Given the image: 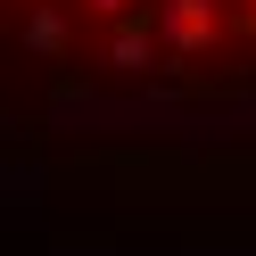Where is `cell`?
Listing matches in <instances>:
<instances>
[{"instance_id": "cell-1", "label": "cell", "mask_w": 256, "mask_h": 256, "mask_svg": "<svg viewBox=\"0 0 256 256\" xmlns=\"http://www.w3.org/2000/svg\"><path fill=\"white\" fill-rule=\"evenodd\" d=\"M149 25H157V50H166L174 66H190V58H206L223 42V17L206 8V0H157Z\"/></svg>"}, {"instance_id": "cell-2", "label": "cell", "mask_w": 256, "mask_h": 256, "mask_svg": "<svg viewBox=\"0 0 256 256\" xmlns=\"http://www.w3.org/2000/svg\"><path fill=\"white\" fill-rule=\"evenodd\" d=\"M100 58L108 66L124 74V83H149L157 74V25H149V0H140V8H124V17H108V42H100Z\"/></svg>"}, {"instance_id": "cell-3", "label": "cell", "mask_w": 256, "mask_h": 256, "mask_svg": "<svg viewBox=\"0 0 256 256\" xmlns=\"http://www.w3.org/2000/svg\"><path fill=\"white\" fill-rule=\"evenodd\" d=\"M17 42L34 58H66L74 50V25H66V0H34L25 8V25H17Z\"/></svg>"}, {"instance_id": "cell-4", "label": "cell", "mask_w": 256, "mask_h": 256, "mask_svg": "<svg viewBox=\"0 0 256 256\" xmlns=\"http://www.w3.org/2000/svg\"><path fill=\"white\" fill-rule=\"evenodd\" d=\"M50 100H58V108H83V100H91V83H83V74H58Z\"/></svg>"}, {"instance_id": "cell-5", "label": "cell", "mask_w": 256, "mask_h": 256, "mask_svg": "<svg viewBox=\"0 0 256 256\" xmlns=\"http://www.w3.org/2000/svg\"><path fill=\"white\" fill-rule=\"evenodd\" d=\"M83 8H91V17L108 25V17H124V8H140V0H83Z\"/></svg>"}, {"instance_id": "cell-6", "label": "cell", "mask_w": 256, "mask_h": 256, "mask_svg": "<svg viewBox=\"0 0 256 256\" xmlns=\"http://www.w3.org/2000/svg\"><path fill=\"white\" fill-rule=\"evenodd\" d=\"M248 25H256V0H248Z\"/></svg>"}]
</instances>
